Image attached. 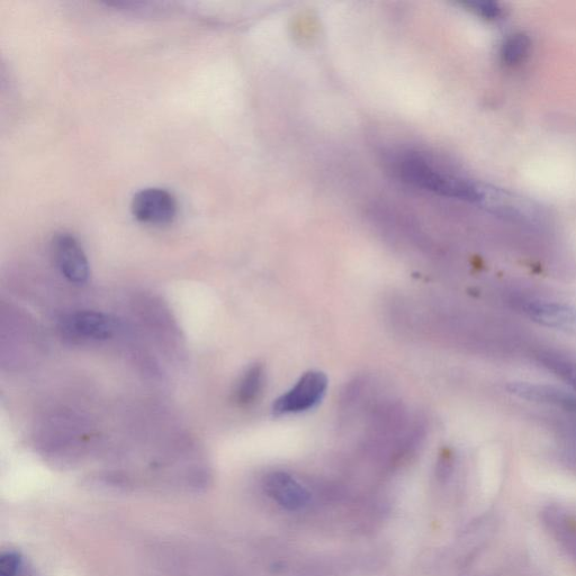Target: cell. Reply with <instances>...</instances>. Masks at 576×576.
<instances>
[{
  "label": "cell",
  "mask_w": 576,
  "mask_h": 576,
  "mask_svg": "<svg viewBox=\"0 0 576 576\" xmlns=\"http://www.w3.org/2000/svg\"><path fill=\"white\" fill-rule=\"evenodd\" d=\"M0 576H38L25 556L16 549H8L0 555Z\"/></svg>",
  "instance_id": "cell-11"
},
{
  "label": "cell",
  "mask_w": 576,
  "mask_h": 576,
  "mask_svg": "<svg viewBox=\"0 0 576 576\" xmlns=\"http://www.w3.org/2000/svg\"><path fill=\"white\" fill-rule=\"evenodd\" d=\"M389 165L396 177L413 186L467 202L480 203L486 200L482 187L470 179L449 173L438 162L420 152L395 153Z\"/></svg>",
  "instance_id": "cell-1"
},
{
  "label": "cell",
  "mask_w": 576,
  "mask_h": 576,
  "mask_svg": "<svg viewBox=\"0 0 576 576\" xmlns=\"http://www.w3.org/2000/svg\"><path fill=\"white\" fill-rule=\"evenodd\" d=\"M508 391L517 398L529 402L554 405V407L573 410L576 409V399L570 393L554 389L551 386L530 384V383H510Z\"/></svg>",
  "instance_id": "cell-8"
},
{
  "label": "cell",
  "mask_w": 576,
  "mask_h": 576,
  "mask_svg": "<svg viewBox=\"0 0 576 576\" xmlns=\"http://www.w3.org/2000/svg\"><path fill=\"white\" fill-rule=\"evenodd\" d=\"M264 489L279 506L290 511L301 510L310 501L308 490L285 472L269 473L264 480Z\"/></svg>",
  "instance_id": "cell-7"
},
{
  "label": "cell",
  "mask_w": 576,
  "mask_h": 576,
  "mask_svg": "<svg viewBox=\"0 0 576 576\" xmlns=\"http://www.w3.org/2000/svg\"><path fill=\"white\" fill-rule=\"evenodd\" d=\"M530 40L524 34L511 35L502 45L501 56L509 66L519 65L528 57Z\"/></svg>",
  "instance_id": "cell-12"
},
{
  "label": "cell",
  "mask_w": 576,
  "mask_h": 576,
  "mask_svg": "<svg viewBox=\"0 0 576 576\" xmlns=\"http://www.w3.org/2000/svg\"><path fill=\"white\" fill-rule=\"evenodd\" d=\"M328 389L326 374L311 371L304 374L290 391L278 398L273 405L276 416L311 410L323 399Z\"/></svg>",
  "instance_id": "cell-2"
},
{
  "label": "cell",
  "mask_w": 576,
  "mask_h": 576,
  "mask_svg": "<svg viewBox=\"0 0 576 576\" xmlns=\"http://www.w3.org/2000/svg\"><path fill=\"white\" fill-rule=\"evenodd\" d=\"M135 219L149 225H167L176 218L178 205L173 194L162 188H146L131 203Z\"/></svg>",
  "instance_id": "cell-4"
},
{
  "label": "cell",
  "mask_w": 576,
  "mask_h": 576,
  "mask_svg": "<svg viewBox=\"0 0 576 576\" xmlns=\"http://www.w3.org/2000/svg\"><path fill=\"white\" fill-rule=\"evenodd\" d=\"M545 525L558 543L576 560V517L562 508L544 512Z\"/></svg>",
  "instance_id": "cell-9"
},
{
  "label": "cell",
  "mask_w": 576,
  "mask_h": 576,
  "mask_svg": "<svg viewBox=\"0 0 576 576\" xmlns=\"http://www.w3.org/2000/svg\"><path fill=\"white\" fill-rule=\"evenodd\" d=\"M544 364L576 391V363L569 359L547 357Z\"/></svg>",
  "instance_id": "cell-13"
},
{
  "label": "cell",
  "mask_w": 576,
  "mask_h": 576,
  "mask_svg": "<svg viewBox=\"0 0 576 576\" xmlns=\"http://www.w3.org/2000/svg\"><path fill=\"white\" fill-rule=\"evenodd\" d=\"M60 330L74 341H102L114 335L115 323L102 312L77 311L62 318Z\"/></svg>",
  "instance_id": "cell-5"
},
{
  "label": "cell",
  "mask_w": 576,
  "mask_h": 576,
  "mask_svg": "<svg viewBox=\"0 0 576 576\" xmlns=\"http://www.w3.org/2000/svg\"><path fill=\"white\" fill-rule=\"evenodd\" d=\"M265 385V371L261 365L251 366L241 377L234 399L242 407L254 403L263 391Z\"/></svg>",
  "instance_id": "cell-10"
},
{
  "label": "cell",
  "mask_w": 576,
  "mask_h": 576,
  "mask_svg": "<svg viewBox=\"0 0 576 576\" xmlns=\"http://www.w3.org/2000/svg\"><path fill=\"white\" fill-rule=\"evenodd\" d=\"M521 310L539 326L576 335V308L570 304L531 299L522 301Z\"/></svg>",
  "instance_id": "cell-6"
},
{
  "label": "cell",
  "mask_w": 576,
  "mask_h": 576,
  "mask_svg": "<svg viewBox=\"0 0 576 576\" xmlns=\"http://www.w3.org/2000/svg\"><path fill=\"white\" fill-rule=\"evenodd\" d=\"M51 251L59 272L74 285L88 282L90 268L87 256L79 241L70 233H58L51 243Z\"/></svg>",
  "instance_id": "cell-3"
}]
</instances>
